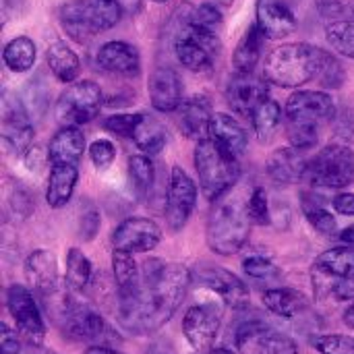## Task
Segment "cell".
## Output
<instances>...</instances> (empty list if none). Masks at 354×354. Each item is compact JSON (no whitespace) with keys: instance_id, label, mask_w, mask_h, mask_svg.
<instances>
[{"instance_id":"obj_1","label":"cell","mask_w":354,"mask_h":354,"mask_svg":"<svg viewBox=\"0 0 354 354\" xmlns=\"http://www.w3.org/2000/svg\"><path fill=\"white\" fill-rule=\"evenodd\" d=\"M193 274L183 263L147 259L141 263V282L116 297V322L133 336H149L162 330L183 305Z\"/></svg>"},{"instance_id":"obj_2","label":"cell","mask_w":354,"mask_h":354,"mask_svg":"<svg viewBox=\"0 0 354 354\" xmlns=\"http://www.w3.org/2000/svg\"><path fill=\"white\" fill-rule=\"evenodd\" d=\"M334 54L309 44L292 41L274 48L263 60V77L270 85L282 89H299L311 81H317Z\"/></svg>"},{"instance_id":"obj_3","label":"cell","mask_w":354,"mask_h":354,"mask_svg":"<svg viewBox=\"0 0 354 354\" xmlns=\"http://www.w3.org/2000/svg\"><path fill=\"white\" fill-rule=\"evenodd\" d=\"M234 189L214 201L205 228L209 249L224 257L234 255L245 247L253 224L249 216V195L234 193Z\"/></svg>"},{"instance_id":"obj_4","label":"cell","mask_w":354,"mask_h":354,"mask_svg":"<svg viewBox=\"0 0 354 354\" xmlns=\"http://www.w3.org/2000/svg\"><path fill=\"white\" fill-rule=\"evenodd\" d=\"M73 295V290L64 288L56 299L46 303L64 338L89 346H112L118 342V334L108 326V322L93 307L77 301Z\"/></svg>"},{"instance_id":"obj_5","label":"cell","mask_w":354,"mask_h":354,"mask_svg":"<svg viewBox=\"0 0 354 354\" xmlns=\"http://www.w3.org/2000/svg\"><path fill=\"white\" fill-rule=\"evenodd\" d=\"M124 12L118 0H68L58 8V21L71 39L85 44L116 27Z\"/></svg>"},{"instance_id":"obj_6","label":"cell","mask_w":354,"mask_h":354,"mask_svg":"<svg viewBox=\"0 0 354 354\" xmlns=\"http://www.w3.org/2000/svg\"><path fill=\"white\" fill-rule=\"evenodd\" d=\"M195 170L199 176V187L212 203L234 189L241 178L239 158L224 151L209 137L197 141L195 145Z\"/></svg>"},{"instance_id":"obj_7","label":"cell","mask_w":354,"mask_h":354,"mask_svg":"<svg viewBox=\"0 0 354 354\" xmlns=\"http://www.w3.org/2000/svg\"><path fill=\"white\" fill-rule=\"evenodd\" d=\"M174 54L176 60L193 73H207L214 68L220 52L222 41L220 33L207 31L189 21L185 8H180V21L174 33Z\"/></svg>"},{"instance_id":"obj_8","label":"cell","mask_w":354,"mask_h":354,"mask_svg":"<svg viewBox=\"0 0 354 354\" xmlns=\"http://www.w3.org/2000/svg\"><path fill=\"white\" fill-rule=\"evenodd\" d=\"M315 189H346L354 185V149L346 143L322 147L307 166V178Z\"/></svg>"},{"instance_id":"obj_9","label":"cell","mask_w":354,"mask_h":354,"mask_svg":"<svg viewBox=\"0 0 354 354\" xmlns=\"http://www.w3.org/2000/svg\"><path fill=\"white\" fill-rule=\"evenodd\" d=\"M338 116V108L334 97L322 89H297L284 106L286 127H303L311 131H319L334 122Z\"/></svg>"},{"instance_id":"obj_10","label":"cell","mask_w":354,"mask_h":354,"mask_svg":"<svg viewBox=\"0 0 354 354\" xmlns=\"http://www.w3.org/2000/svg\"><path fill=\"white\" fill-rule=\"evenodd\" d=\"M102 106L104 91L95 81H75L60 93L56 102V118L62 127H83L100 116Z\"/></svg>"},{"instance_id":"obj_11","label":"cell","mask_w":354,"mask_h":354,"mask_svg":"<svg viewBox=\"0 0 354 354\" xmlns=\"http://www.w3.org/2000/svg\"><path fill=\"white\" fill-rule=\"evenodd\" d=\"M2 143L4 147L17 156L23 158L27 149L33 145V118L23 102V97H17V93L4 91L2 93Z\"/></svg>"},{"instance_id":"obj_12","label":"cell","mask_w":354,"mask_h":354,"mask_svg":"<svg viewBox=\"0 0 354 354\" xmlns=\"http://www.w3.org/2000/svg\"><path fill=\"white\" fill-rule=\"evenodd\" d=\"M197 197H199V191H197L195 180L189 176L187 170H183L180 166H174L168 176L166 207H164L166 224L172 232H180L187 226V222L191 220L195 212Z\"/></svg>"},{"instance_id":"obj_13","label":"cell","mask_w":354,"mask_h":354,"mask_svg":"<svg viewBox=\"0 0 354 354\" xmlns=\"http://www.w3.org/2000/svg\"><path fill=\"white\" fill-rule=\"evenodd\" d=\"M6 307L19 336L29 344H41L46 338V322L33 292L23 284H12L6 290Z\"/></svg>"},{"instance_id":"obj_14","label":"cell","mask_w":354,"mask_h":354,"mask_svg":"<svg viewBox=\"0 0 354 354\" xmlns=\"http://www.w3.org/2000/svg\"><path fill=\"white\" fill-rule=\"evenodd\" d=\"M239 354H299L297 342L266 322H247L234 336Z\"/></svg>"},{"instance_id":"obj_15","label":"cell","mask_w":354,"mask_h":354,"mask_svg":"<svg viewBox=\"0 0 354 354\" xmlns=\"http://www.w3.org/2000/svg\"><path fill=\"white\" fill-rule=\"evenodd\" d=\"M354 280V245L324 251L313 263V284L317 295H334L340 284Z\"/></svg>"},{"instance_id":"obj_16","label":"cell","mask_w":354,"mask_h":354,"mask_svg":"<svg viewBox=\"0 0 354 354\" xmlns=\"http://www.w3.org/2000/svg\"><path fill=\"white\" fill-rule=\"evenodd\" d=\"M193 280L216 292L224 305L232 307V309H245L249 305V288L247 284L232 272H228L226 268H220V266H214V263H199L193 272Z\"/></svg>"},{"instance_id":"obj_17","label":"cell","mask_w":354,"mask_h":354,"mask_svg":"<svg viewBox=\"0 0 354 354\" xmlns=\"http://www.w3.org/2000/svg\"><path fill=\"white\" fill-rule=\"evenodd\" d=\"M220 328H222V307L216 303L195 305L183 317V334L195 353L214 348Z\"/></svg>"},{"instance_id":"obj_18","label":"cell","mask_w":354,"mask_h":354,"mask_svg":"<svg viewBox=\"0 0 354 354\" xmlns=\"http://www.w3.org/2000/svg\"><path fill=\"white\" fill-rule=\"evenodd\" d=\"M160 241H162V228L153 220L141 216L122 220L112 232V247L133 255L153 251L160 245Z\"/></svg>"},{"instance_id":"obj_19","label":"cell","mask_w":354,"mask_h":354,"mask_svg":"<svg viewBox=\"0 0 354 354\" xmlns=\"http://www.w3.org/2000/svg\"><path fill=\"white\" fill-rule=\"evenodd\" d=\"M270 97V83L266 77H257L255 73H236L230 75L226 83V102L228 106L241 114L251 116L253 110Z\"/></svg>"},{"instance_id":"obj_20","label":"cell","mask_w":354,"mask_h":354,"mask_svg":"<svg viewBox=\"0 0 354 354\" xmlns=\"http://www.w3.org/2000/svg\"><path fill=\"white\" fill-rule=\"evenodd\" d=\"M25 280L29 284V288L44 301H52L56 299L64 288L60 286V276H58V263L56 257L46 251V249H37L33 251L27 259H25Z\"/></svg>"},{"instance_id":"obj_21","label":"cell","mask_w":354,"mask_h":354,"mask_svg":"<svg viewBox=\"0 0 354 354\" xmlns=\"http://www.w3.org/2000/svg\"><path fill=\"white\" fill-rule=\"evenodd\" d=\"M95 64L100 71L114 77H139L141 75V54L139 48L124 39H112L97 48Z\"/></svg>"},{"instance_id":"obj_22","label":"cell","mask_w":354,"mask_h":354,"mask_svg":"<svg viewBox=\"0 0 354 354\" xmlns=\"http://www.w3.org/2000/svg\"><path fill=\"white\" fill-rule=\"evenodd\" d=\"M149 104L158 112H176L183 100V79L172 66H156L147 79Z\"/></svg>"},{"instance_id":"obj_23","label":"cell","mask_w":354,"mask_h":354,"mask_svg":"<svg viewBox=\"0 0 354 354\" xmlns=\"http://www.w3.org/2000/svg\"><path fill=\"white\" fill-rule=\"evenodd\" d=\"M255 23L268 39H284L297 31V17L286 0H257Z\"/></svg>"},{"instance_id":"obj_24","label":"cell","mask_w":354,"mask_h":354,"mask_svg":"<svg viewBox=\"0 0 354 354\" xmlns=\"http://www.w3.org/2000/svg\"><path fill=\"white\" fill-rule=\"evenodd\" d=\"M307 166H309V160L305 158V153L292 145L276 149L266 162L268 176L276 185H297V183L305 180Z\"/></svg>"},{"instance_id":"obj_25","label":"cell","mask_w":354,"mask_h":354,"mask_svg":"<svg viewBox=\"0 0 354 354\" xmlns=\"http://www.w3.org/2000/svg\"><path fill=\"white\" fill-rule=\"evenodd\" d=\"M212 102L207 95H193L185 100L178 108V127L185 137L193 141H203L209 137V124H212Z\"/></svg>"},{"instance_id":"obj_26","label":"cell","mask_w":354,"mask_h":354,"mask_svg":"<svg viewBox=\"0 0 354 354\" xmlns=\"http://www.w3.org/2000/svg\"><path fill=\"white\" fill-rule=\"evenodd\" d=\"M209 139L234 158H243L249 147V133L234 116L226 112H214Z\"/></svg>"},{"instance_id":"obj_27","label":"cell","mask_w":354,"mask_h":354,"mask_svg":"<svg viewBox=\"0 0 354 354\" xmlns=\"http://www.w3.org/2000/svg\"><path fill=\"white\" fill-rule=\"evenodd\" d=\"M85 145H87L85 135L79 127H62L48 143L50 166H58V164L79 166L85 153Z\"/></svg>"},{"instance_id":"obj_28","label":"cell","mask_w":354,"mask_h":354,"mask_svg":"<svg viewBox=\"0 0 354 354\" xmlns=\"http://www.w3.org/2000/svg\"><path fill=\"white\" fill-rule=\"evenodd\" d=\"M77 180H79V166H68V164L50 166V176L46 185V203L52 209L64 207L75 193Z\"/></svg>"},{"instance_id":"obj_29","label":"cell","mask_w":354,"mask_h":354,"mask_svg":"<svg viewBox=\"0 0 354 354\" xmlns=\"http://www.w3.org/2000/svg\"><path fill=\"white\" fill-rule=\"evenodd\" d=\"M266 309L282 319H297L309 311V299L295 288H272L261 297Z\"/></svg>"},{"instance_id":"obj_30","label":"cell","mask_w":354,"mask_h":354,"mask_svg":"<svg viewBox=\"0 0 354 354\" xmlns=\"http://www.w3.org/2000/svg\"><path fill=\"white\" fill-rule=\"evenodd\" d=\"M46 64L50 73L60 81V83H75L79 73H81V60L77 52L62 39H56L48 46L46 50Z\"/></svg>"},{"instance_id":"obj_31","label":"cell","mask_w":354,"mask_h":354,"mask_svg":"<svg viewBox=\"0 0 354 354\" xmlns=\"http://www.w3.org/2000/svg\"><path fill=\"white\" fill-rule=\"evenodd\" d=\"M266 39L268 37L261 33L257 23L247 27V31L239 39V44L234 48V54H232V66H234L236 73H255L257 64L261 62Z\"/></svg>"},{"instance_id":"obj_32","label":"cell","mask_w":354,"mask_h":354,"mask_svg":"<svg viewBox=\"0 0 354 354\" xmlns=\"http://www.w3.org/2000/svg\"><path fill=\"white\" fill-rule=\"evenodd\" d=\"M127 174H129V185L137 201H147L153 185H156V166L149 156L137 153L131 156L127 162Z\"/></svg>"},{"instance_id":"obj_33","label":"cell","mask_w":354,"mask_h":354,"mask_svg":"<svg viewBox=\"0 0 354 354\" xmlns=\"http://www.w3.org/2000/svg\"><path fill=\"white\" fill-rule=\"evenodd\" d=\"M133 143L137 145V149L141 153L153 158V156L162 153V149L168 143L166 127L158 118H153L149 114H143V118H141V122H139V127H137V131L133 135Z\"/></svg>"},{"instance_id":"obj_34","label":"cell","mask_w":354,"mask_h":354,"mask_svg":"<svg viewBox=\"0 0 354 354\" xmlns=\"http://www.w3.org/2000/svg\"><path fill=\"white\" fill-rule=\"evenodd\" d=\"M112 272H114L116 297L133 292L141 282V266L135 261L133 253L114 249L112 251Z\"/></svg>"},{"instance_id":"obj_35","label":"cell","mask_w":354,"mask_h":354,"mask_svg":"<svg viewBox=\"0 0 354 354\" xmlns=\"http://www.w3.org/2000/svg\"><path fill=\"white\" fill-rule=\"evenodd\" d=\"M2 60L8 71L12 73H27L33 68L37 60V48L35 41L27 35H17L12 37L4 50H2Z\"/></svg>"},{"instance_id":"obj_36","label":"cell","mask_w":354,"mask_h":354,"mask_svg":"<svg viewBox=\"0 0 354 354\" xmlns=\"http://www.w3.org/2000/svg\"><path fill=\"white\" fill-rule=\"evenodd\" d=\"M249 118H251L255 137L261 143H268L282 127V106L274 97H268L253 110V114Z\"/></svg>"},{"instance_id":"obj_37","label":"cell","mask_w":354,"mask_h":354,"mask_svg":"<svg viewBox=\"0 0 354 354\" xmlns=\"http://www.w3.org/2000/svg\"><path fill=\"white\" fill-rule=\"evenodd\" d=\"M93 282V266L89 257L73 247L66 253V274H64V286L73 292H83Z\"/></svg>"},{"instance_id":"obj_38","label":"cell","mask_w":354,"mask_h":354,"mask_svg":"<svg viewBox=\"0 0 354 354\" xmlns=\"http://www.w3.org/2000/svg\"><path fill=\"white\" fill-rule=\"evenodd\" d=\"M301 209H303V216L305 220L311 224V228H315L319 234L324 236H334L336 230H338V222L336 218L332 216V212L319 201L315 199L313 195L309 193H303L301 195Z\"/></svg>"},{"instance_id":"obj_39","label":"cell","mask_w":354,"mask_h":354,"mask_svg":"<svg viewBox=\"0 0 354 354\" xmlns=\"http://www.w3.org/2000/svg\"><path fill=\"white\" fill-rule=\"evenodd\" d=\"M23 102L33 118L35 120H41L50 108V87L46 83V77L41 73H37L35 77H31L27 83H25V91H23Z\"/></svg>"},{"instance_id":"obj_40","label":"cell","mask_w":354,"mask_h":354,"mask_svg":"<svg viewBox=\"0 0 354 354\" xmlns=\"http://www.w3.org/2000/svg\"><path fill=\"white\" fill-rule=\"evenodd\" d=\"M326 39L334 52L354 60V21L330 23L326 27Z\"/></svg>"},{"instance_id":"obj_41","label":"cell","mask_w":354,"mask_h":354,"mask_svg":"<svg viewBox=\"0 0 354 354\" xmlns=\"http://www.w3.org/2000/svg\"><path fill=\"white\" fill-rule=\"evenodd\" d=\"M185 12H187L191 23H195V25H199V27H203L207 31L220 33V29L224 25V15H222L220 6L216 2H201L197 6L187 4Z\"/></svg>"},{"instance_id":"obj_42","label":"cell","mask_w":354,"mask_h":354,"mask_svg":"<svg viewBox=\"0 0 354 354\" xmlns=\"http://www.w3.org/2000/svg\"><path fill=\"white\" fill-rule=\"evenodd\" d=\"M317 15L328 25L354 21V0H317Z\"/></svg>"},{"instance_id":"obj_43","label":"cell","mask_w":354,"mask_h":354,"mask_svg":"<svg viewBox=\"0 0 354 354\" xmlns=\"http://www.w3.org/2000/svg\"><path fill=\"white\" fill-rule=\"evenodd\" d=\"M311 344L322 354H354V336L319 334L311 340Z\"/></svg>"},{"instance_id":"obj_44","label":"cell","mask_w":354,"mask_h":354,"mask_svg":"<svg viewBox=\"0 0 354 354\" xmlns=\"http://www.w3.org/2000/svg\"><path fill=\"white\" fill-rule=\"evenodd\" d=\"M141 118H143V114H112V116L104 118L102 129L112 133V135H116V137L133 141V135H135Z\"/></svg>"},{"instance_id":"obj_45","label":"cell","mask_w":354,"mask_h":354,"mask_svg":"<svg viewBox=\"0 0 354 354\" xmlns=\"http://www.w3.org/2000/svg\"><path fill=\"white\" fill-rule=\"evenodd\" d=\"M243 270L253 280H276V278H280V270L274 266V261H270L261 255L247 257L243 261Z\"/></svg>"},{"instance_id":"obj_46","label":"cell","mask_w":354,"mask_h":354,"mask_svg":"<svg viewBox=\"0 0 354 354\" xmlns=\"http://www.w3.org/2000/svg\"><path fill=\"white\" fill-rule=\"evenodd\" d=\"M116 145L110 139H95L89 145V160L97 170H108L116 160Z\"/></svg>"},{"instance_id":"obj_47","label":"cell","mask_w":354,"mask_h":354,"mask_svg":"<svg viewBox=\"0 0 354 354\" xmlns=\"http://www.w3.org/2000/svg\"><path fill=\"white\" fill-rule=\"evenodd\" d=\"M249 216H251L253 224H259V226H266V224H270V220H272L268 193H266L261 187H255V189L249 193Z\"/></svg>"},{"instance_id":"obj_48","label":"cell","mask_w":354,"mask_h":354,"mask_svg":"<svg viewBox=\"0 0 354 354\" xmlns=\"http://www.w3.org/2000/svg\"><path fill=\"white\" fill-rule=\"evenodd\" d=\"M100 209L93 205V203H85L83 209H81V216H79V236L83 241H93L97 230H100Z\"/></svg>"},{"instance_id":"obj_49","label":"cell","mask_w":354,"mask_h":354,"mask_svg":"<svg viewBox=\"0 0 354 354\" xmlns=\"http://www.w3.org/2000/svg\"><path fill=\"white\" fill-rule=\"evenodd\" d=\"M344 79H346L344 66L340 64V60L336 56H332V60L328 62V66L324 68V73H322V77L317 81L326 89H338V87L344 85Z\"/></svg>"},{"instance_id":"obj_50","label":"cell","mask_w":354,"mask_h":354,"mask_svg":"<svg viewBox=\"0 0 354 354\" xmlns=\"http://www.w3.org/2000/svg\"><path fill=\"white\" fill-rule=\"evenodd\" d=\"M8 207L15 216L19 218H27L31 214V197L27 195V191H23L19 185L17 189H12L10 197H8Z\"/></svg>"},{"instance_id":"obj_51","label":"cell","mask_w":354,"mask_h":354,"mask_svg":"<svg viewBox=\"0 0 354 354\" xmlns=\"http://www.w3.org/2000/svg\"><path fill=\"white\" fill-rule=\"evenodd\" d=\"M23 164L27 166V170H31V172H39L46 164H50V158H48V149L44 151L41 149V145H31L29 149H27V153L23 156Z\"/></svg>"},{"instance_id":"obj_52","label":"cell","mask_w":354,"mask_h":354,"mask_svg":"<svg viewBox=\"0 0 354 354\" xmlns=\"http://www.w3.org/2000/svg\"><path fill=\"white\" fill-rule=\"evenodd\" d=\"M332 207L340 214V216H354V193L346 191V193H338L334 199H332Z\"/></svg>"},{"instance_id":"obj_53","label":"cell","mask_w":354,"mask_h":354,"mask_svg":"<svg viewBox=\"0 0 354 354\" xmlns=\"http://www.w3.org/2000/svg\"><path fill=\"white\" fill-rule=\"evenodd\" d=\"M354 118L351 116V118H346V112H342V114H338L336 116V133H338V137L340 139H346L348 141V137L351 139H354Z\"/></svg>"},{"instance_id":"obj_54","label":"cell","mask_w":354,"mask_h":354,"mask_svg":"<svg viewBox=\"0 0 354 354\" xmlns=\"http://www.w3.org/2000/svg\"><path fill=\"white\" fill-rule=\"evenodd\" d=\"M25 6V0H2V17L4 21L10 19V15H19V10Z\"/></svg>"},{"instance_id":"obj_55","label":"cell","mask_w":354,"mask_h":354,"mask_svg":"<svg viewBox=\"0 0 354 354\" xmlns=\"http://www.w3.org/2000/svg\"><path fill=\"white\" fill-rule=\"evenodd\" d=\"M147 354H174V351H172V346H168L166 342H156V344L147 351Z\"/></svg>"},{"instance_id":"obj_56","label":"cell","mask_w":354,"mask_h":354,"mask_svg":"<svg viewBox=\"0 0 354 354\" xmlns=\"http://www.w3.org/2000/svg\"><path fill=\"white\" fill-rule=\"evenodd\" d=\"M338 239H340L344 245H354V224L353 226H348V228H344V230L338 234Z\"/></svg>"},{"instance_id":"obj_57","label":"cell","mask_w":354,"mask_h":354,"mask_svg":"<svg viewBox=\"0 0 354 354\" xmlns=\"http://www.w3.org/2000/svg\"><path fill=\"white\" fill-rule=\"evenodd\" d=\"M118 2L124 6L127 12H137L141 8V0H118Z\"/></svg>"},{"instance_id":"obj_58","label":"cell","mask_w":354,"mask_h":354,"mask_svg":"<svg viewBox=\"0 0 354 354\" xmlns=\"http://www.w3.org/2000/svg\"><path fill=\"white\" fill-rule=\"evenodd\" d=\"M85 354H122V353L114 351L112 346H91V348H89Z\"/></svg>"},{"instance_id":"obj_59","label":"cell","mask_w":354,"mask_h":354,"mask_svg":"<svg viewBox=\"0 0 354 354\" xmlns=\"http://www.w3.org/2000/svg\"><path fill=\"white\" fill-rule=\"evenodd\" d=\"M342 319H344V324H346L351 330H354V303L344 311V317H342Z\"/></svg>"},{"instance_id":"obj_60","label":"cell","mask_w":354,"mask_h":354,"mask_svg":"<svg viewBox=\"0 0 354 354\" xmlns=\"http://www.w3.org/2000/svg\"><path fill=\"white\" fill-rule=\"evenodd\" d=\"M195 354H236L228 348H209V351H203V353H195Z\"/></svg>"},{"instance_id":"obj_61","label":"cell","mask_w":354,"mask_h":354,"mask_svg":"<svg viewBox=\"0 0 354 354\" xmlns=\"http://www.w3.org/2000/svg\"><path fill=\"white\" fill-rule=\"evenodd\" d=\"M153 2H158V4H164V2H168V0H153Z\"/></svg>"},{"instance_id":"obj_62","label":"cell","mask_w":354,"mask_h":354,"mask_svg":"<svg viewBox=\"0 0 354 354\" xmlns=\"http://www.w3.org/2000/svg\"><path fill=\"white\" fill-rule=\"evenodd\" d=\"M353 282H354V280H353Z\"/></svg>"}]
</instances>
